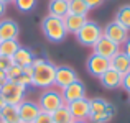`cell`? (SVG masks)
I'll use <instances>...</instances> for the list:
<instances>
[{
	"label": "cell",
	"mask_w": 130,
	"mask_h": 123,
	"mask_svg": "<svg viewBox=\"0 0 130 123\" xmlns=\"http://www.w3.org/2000/svg\"><path fill=\"white\" fill-rule=\"evenodd\" d=\"M33 74H31V85L40 89H51L54 85V74H56V66L46 59H33Z\"/></svg>",
	"instance_id": "obj_1"
},
{
	"label": "cell",
	"mask_w": 130,
	"mask_h": 123,
	"mask_svg": "<svg viewBox=\"0 0 130 123\" xmlns=\"http://www.w3.org/2000/svg\"><path fill=\"white\" fill-rule=\"evenodd\" d=\"M41 30H43V35L46 36V39H50L51 43H61L68 36L64 20L54 15L44 16L41 22Z\"/></svg>",
	"instance_id": "obj_2"
},
{
	"label": "cell",
	"mask_w": 130,
	"mask_h": 123,
	"mask_svg": "<svg viewBox=\"0 0 130 123\" xmlns=\"http://www.w3.org/2000/svg\"><path fill=\"white\" fill-rule=\"evenodd\" d=\"M26 87L20 85L18 82L8 80L7 84L2 85V90H0V95H2L3 102L7 105H20L23 102V97H25Z\"/></svg>",
	"instance_id": "obj_3"
},
{
	"label": "cell",
	"mask_w": 130,
	"mask_h": 123,
	"mask_svg": "<svg viewBox=\"0 0 130 123\" xmlns=\"http://www.w3.org/2000/svg\"><path fill=\"white\" fill-rule=\"evenodd\" d=\"M102 36V28L97 25L95 22H87L84 23V26L76 33V38L83 46H94L99 41V38Z\"/></svg>",
	"instance_id": "obj_4"
},
{
	"label": "cell",
	"mask_w": 130,
	"mask_h": 123,
	"mask_svg": "<svg viewBox=\"0 0 130 123\" xmlns=\"http://www.w3.org/2000/svg\"><path fill=\"white\" fill-rule=\"evenodd\" d=\"M38 105H40V108H41V112L53 113L54 110H58L59 107H63L64 100H63L61 92L54 90V89H44V92L40 95Z\"/></svg>",
	"instance_id": "obj_5"
},
{
	"label": "cell",
	"mask_w": 130,
	"mask_h": 123,
	"mask_svg": "<svg viewBox=\"0 0 130 123\" xmlns=\"http://www.w3.org/2000/svg\"><path fill=\"white\" fill-rule=\"evenodd\" d=\"M102 35H104L105 38L112 39L114 43H117L119 46H122V44H125V41L128 39V30L124 28L120 23H117L114 20V22H110L102 30Z\"/></svg>",
	"instance_id": "obj_6"
},
{
	"label": "cell",
	"mask_w": 130,
	"mask_h": 123,
	"mask_svg": "<svg viewBox=\"0 0 130 123\" xmlns=\"http://www.w3.org/2000/svg\"><path fill=\"white\" fill-rule=\"evenodd\" d=\"M92 49H94V54H99V56L102 57H107V59H110V57H114L115 54L120 51V46H119L117 43H114L112 39L105 38L104 35L99 38V41L92 46Z\"/></svg>",
	"instance_id": "obj_7"
},
{
	"label": "cell",
	"mask_w": 130,
	"mask_h": 123,
	"mask_svg": "<svg viewBox=\"0 0 130 123\" xmlns=\"http://www.w3.org/2000/svg\"><path fill=\"white\" fill-rule=\"evenodd\" d=\"M61 95H63L64 104H71L74 100H79V98H86V87L84 84L77 79L76 82L69 84L68 87H64L61 90Z\"/></svg>",
	"instance_id": "obj_8"
},
{
	"label": "cell",
	"mask_w": 130,
	"mask_h": 123,
	"mask_svg": "<svg viewBox=\"0 0 130 123\" xmlns=\"http://www.w3.org/2000/svg\"><path fill=\"white\" fill-rule=\"evenodd\" d=\"M77 80V74L74 69L68 66H58L56 67V74H54V85L59 87L63 90L64 87H68L69 84Z\"/></svg>",
	"instance_id": "obj_9"
},
{
	"label": "cell",
	"mask_w": 130,
	"mask_h": 123,
	"mask_svg": "<svg viewBox=\"0 0 130 123\" xmlns=\"http://www.w3.org/2000/svg\"><path fill=\"white\" fill-rule=\"evenodd\" d=\"M107 69H110V59L102 57V56H99V54L92 53V56L89 57V61H87V71H89V74L94 76V77H101Z\"/></svg>",
	"instance_id": "obj_10"
},
{
	"label": "cell",
	"mask_w": 130,
	"mask_h": 123,
	"mask_svg": "<svg viewBox=\"0 0 130 123\" xmlns=\"http://www.w3.org/2000/svg\"><path fill=\"white\" fill-rule=\"evenodd\" d=\"M40 112H41V108H40V105L35 104V102L23 100L22 104L18 105V113H20L22 123H33L36 120V117L40 115Z\"/></svg>",
	"instance_id": "obj_11"
},
{
	"label": "cell",
	"mask_w": 130,
	"mask_h": 123,
	"mask_svg": "<svg viewBox=\"0 0 130 123\" xmlns=\"http://www.w3.org/2000/svg\"><path fill=\"white\" fill-rule=\"evenodd\" d=\"M69 108L71 115L74 120H87L89 113H91V107H89V98H79L71 104H66Z\"/></svg>",
	"instance_id": "obj_12"
},
{
	"label": "cell",
	"mask_w": 130,
	"mask_h": 123,
	"mask_svg": "<svg viewBox=\"0 0 130 123\" xmlns=\"http://www.w3.org/2000/svg\"><path fill=\"white\" fill-rule=\"evenodd\" d=\"M20 28L17 25V22L10 18H3L0 20V41L3 39H17L18 38Z\"/></svg>",
	"instance_id": "obj_13"
},
{
	"label": "cell",
	"mask_w": 130,
	"mask_h": 123,
	"mask_svg": "<svg viewBox=\"0 0 130 123\" xmlns=\"http://www.w3.org/2000/svg\"><path fill=\"white\" fill-rule=\"evenodd\" d=\"M110 67L124 76V74H127L130 71V57L124 51H119L114 57H110Z\"/></svg>",
	"instance_id": "obj_14"
},
{
	"label": "cell",
	"mask_w": 130,
	"mask_h": 123,
	"mask_svg": "<svg viewBox=\"0 0 130 123\" xmlns=\"http://www.w3.org/2000/svg\"><path fill=\"white\" fill-rule=\"evenodd\" d=\"M101 84L104 85L105 89H117L122 85V74H119L115 69H107L101 77Z\"/></svg>",
	"instance_id": "obj_15"
},
{
	"label": "cell",
	"mask_w": 130,
	"mask_h": 123,
	"mask_svg": "<svg viewBox=\"0 0 130 123\" xmlns=\"http://www.w3.org/2000/svg\"><path fill=\"white\" fill-rule=\"evenodd\" d=\"M64 25H66V30L68 33H73L76 35L81 28L84 26V23L87 22V16H83V15H73V13H68L64 16Z\"/></svg>",
	"instance_id": "obj_16"
},
{
	"label": "cell",
	"mask_w": 130,
	"mask_h": 123,
	"mask_svg": "<svg viewBox=\"0 0 130 123\" xmlns=\"http://www.w3.org/2000/svg\"><path fill=\"white\" fill-rule=\"evenodd\" d=\"M0 123H22L18 105H3L0 110Z\"/></svg>",
	"instance_id": "obj_17"
},
{
	"label": "cell",
	"mask_w": 130,
	"mask_h": 123,
	"mask_svg": "<svg viewBox=\"0 0 130 123\" xmlns=\"http://www.w3.org/2000/svg\"><path fill=\"white\" fill-rule=\"evenodd\" d=\"M12 59H13V64H17V66H22V67H25V66H31V64H33V59H35V54H33L31 51L28 49V48H23V46H20L18 49H17V53L12 56Z\"/></svg>",
	"instance_id": "obj_18"
},
{
	"label": "cell",
	"mask_w": 130,
	"mask_h": 123,
	"mask_svg": "<svg viewBox=\"0 0 130 123\" xmlns=\"http://www.w3.org/2000/svg\"><path fill=\"white\" fill-rule=\"evenodd\" d=\"M68 0H51L50 2V15L64 18L68 15Z\"/></svg>",
	"instance_id": "obj_19"
},
{
	"label": "cell",
	"mask_w": 130,
	"mask_h": 123,
	"mask_svg": "<svg viewBox=\"0 0 130 123\" xmlns=\"http://www.w3.org/2000/svg\"><path fill=\"white\" fill-rule=\"evenodd\" d=\"M51 117H53V121L54 123H73L74 118L73 115H71L69 108H68V105L64 104L63 107H59L58 110H54L53 113H51Z\"/></svg>",
	"instance_id": "obj_20"
},
{
	"label": "cell",
	"mask_w": 130,
	"mask_h": 123,
	"mask_svg": "<svg viewBox=\"0 0 130 123\" xmlns=\"http://www.w3.org/2000/svg\"><path fill=\"white\" fill-rule=\"evenodd\" d=\"M68 12L73 15H83L86 16L89 13V7L84 0H68Z\"/></svg>",
	"instance_id": "obj_21"
},
{
	"label": "cell",
	"mask_w": 130,
	"mask_h": 123,
	"mask_svg": "<svg viewBox=\"0 0 130 123\" xmlns=\"http://www.w3.org/2000/svg\"><path fill=\"white\" fill-rule=\"evenodd\" d=\"M115 22L120 23L124 28H127L130 31V3L128 5H122L115 13Z\"/></svg>",
	"instance_id": "obj_22"
},
{
	"label": "cell",
	"mask_w": 130,
	"mask_h": 123,
	"mask_svg": "<svg viewBox=\"0 0 130 123\" xmlns=\"http://www.w3.org/2000/svg\"><path fill=\"white\" fill-rule=\"evenodd\" d=\"M18 48H20V44H18L17 39H3V41H0V54H2V56L12 57L13 54L17 53Z\"/></svg>",
	"instance_id": "obj_23"
},
{
	"label": "cell",
	"mask_w": 130,
	"mask_h": 123,
	"mask_svg": "<svg viewBox=\"0 0 130 123\" xmlns=\"http://www.w3.org/2000/svg\"><path fill=\"white\" fill-rule=\"evenodd\" d=\"M89 107H91V113H102V112H107L109 108H112V105L109 104L104 98H91L89 100Z\"/></svg>",
	"instance_id": "obj_24"
},
{
	"label": "cell",
	"mask_w": 130,
	"mask_h": 123,
	"mask_svg": "<svg viewBox=\"0 0 130 123\" xmlns=\"http://www.w3.org/2000/svg\"><path fill=\"white\" fill-rule=\"evenodd\" d=\"M114 117V108H109L107 112H102V113H92L89 115L87 120L92 123H109Z\"/></svg>",
	"instance_id": "obj_25"
},
{
	"label": "cell",
	"mask_w": 130,
	"mask_h": 123,
	"mask_svg": "<svg viewBox=\"0 0 130 123\" xmlns=\"http://www.w3.org/2000/svg\"><path fill=\"white\" fill-rule=\"evenodd\" d=\"M17 5V8L20 10V12H31L33 8L36 7V0H13Z\"/></svg>",
	"instance_id": "obj_26"
},
{
	"label": "cell",
	"mask_w": 130,
	"mask_h": 123,
	"mask_svg": "<svg viewBox=\"0 0 130 123\" xmlns=\"http://www.w3.org/2000/svg\"><path fill=\"white\" fill-rule=\"evenodd\" d=\"M5 72H7L8 80H13V82H15V80L23 74V67H22V66H17V64H12V66H10L8 69L5 71Z\"/></svg>",
	"instance_id": "obj_27"
},
{
	"label": "cell",
	"mask_w": 130,
	"mask_h": 123,
	"mask_svg": "<svg viewBox=\"0 0 130 123\" xmlns=\"http://www.w3.org/2000/svg\"><path fill=\"white\" fill-rule=\"evenodd\" d=\"M33 123H54L51 113H46V112H40V115L36 117V120Z\"/></svg>",
	"instance_id": "obj_28"
},
{
	"label": "cell",
	"mask_w": 130,
	"mask_h": 123,
	"mask_svg": "<svg viewBox=\"0 0 130 123\" xmlns=\"http://www.w3.org/2000/svg\"><path fill=\"white\" fill-rule=\"evenodd\" d=\"M13 64V59L12 57H8V56H2L0 54V71H7L10 66Z\"/></svg>",
	"instance_id": "obj_29"
},
{
	"label": "cell",
	"mask_w": 130,
	"mask_h": 123,
	"mask_svg": "<svg viewBox=\"0 0 130 123\" xmlns=\"http://www.w3.org/2000/svg\"><path fill=\"white\" fill-rule=\"evenodd\" d=\"M15 82H18V84L23 85V87H28V85H31V76H28V74H22Z\"/></svg>",
	"instance_id": "obj_30"
},
{
	"label": "cell",
	"mask_w": 130,
	"mask_h": 123,
	"mask_svg": "<svg viewBox=\"0 0 130 123\" xmlns=\"http://www.w3.org/2000/svg\"><path fill=\"white\" fill-rule=\"evenodd\" d=\"M120 87H124L125 90L130 94V71H128L127 74H124V76H122V85H120Z\"/></svg>",
	"instance_id": "obj_31"
},
{
	"label": "cell",
	"mask_w": 130,
	"mask_h": 123,
	"mask_svg": "<svg viewBox=\"0 0 130 123\" xmlns=\"http://www.w3.org/2000/svg\"><path fill=\"white\" fill-rule=\"evenodd\" d=\"M84 2H86V5L89 7V10H92V8H97V7H101L104 0H84Z\"/></svg>",
	"instance_id": "obj_32"
},
{
	"label": "cell",
	"mask_w": 130,
	"mask_h": 123,
	"mask_svg": "<svg viewBox=\"0 0 130 123\" xmlns=\"http://www.w3.org/2000/svg\"><path fill=\"white\" fill-rule=\"evenodd\" d=\"M7 82H8V77H7V72H5V71H0V85L7 84Z\"/></svg>",
	"instance_id": "obj_33"
},
{
	"label": "cell",
	"mask_w": 130,
	"mask_h": 123,
	"mask_svg": "<svg viewBox=\"0 0 130 123\" xmlns=\"http://www.w3.org/2000/svg\"><path fill=\"white\" fill-rule=\"evenodd\" d=\"M124 46H125V49H124V53H125V54H127V56L130 57V36H128V39H127V41H125V44H124Z\"/></svg>",
	"instance_id": "obj_34"
},
{
	"label": "cell",
	"mask_w": 130,
	"mask_h": 123,
	"mask_svg": "<svg viewBox=\"0 0 130 123\" xmlns=\"http://www.w3.org/2000/svg\"><path fill=\"white\" fill-rule=\"evenodd\" d=\"M5 10H7V3L3 2V0H0V16H3Z\"/></svg>",
	"instance_id": "obj_35"
},
{
	"label": "cell",
	"mask_w": 130,
	"mask_h": 123,
	"mask_svg": "<svg viewBox=\"0 0 130 123\" xmlns=\"http://www.w3.org/2000/svg\"><path fill=\"white\" fill-rule=\"evenodd\" d=\"M73 123H89V121L87 120H74Z\"/></svg>",
	"instance_id": "obj_36"
},
{
	"label": "cell",
	"mask_w": 130,
	"mask_h": 123,
	"mask_svg": "<svg viewBox=\"0 0 130 123\" xmlns=\"http://www.w3.org/2000/svg\"><path fill=\"white\" fill-rule=\"evenodd\" d=\"M0 104H2V105L5 104V102H3V98H2V95H0Z\"/></svg>",
	"instance_id": "obj_37"
},
{
	"label": "cell",
	"mask_w": 130,
	"mask_h": 123,
	"mask_svg": "<svg viewBox=\"0 0 130 123\" xmlns=\"http://www.w3.org/2000/svg\"><path fill=\"white\" fill-rule=\"evenodd\" d=\"M3 2H5V3H10V2H13V0H3Z\"/></svg>",
	"instance_id": "obj_38"
},
{
	"label": "cell",
	"mask_w": 130,
	"mask_h": 123,
	"mask_svg": "<svg viewBox=\"0 0 130 123\" xmlns=\"http://www.w3.org/2000/svg\"><path fill=\"white\" fill-rule=\"evenodd\" d=\"M3 105H5V104H3ZM3 105H2V104H0V110H2V107H3Z\"/></svg>",
	"instance_id": "obj_39"
},
{
	"label": "cell",
	"mask_w": 130,
	"mask_h": 123,
	"mask_svg": "<svg viewBox=\"0 0 130 123\" xmlns=\"http://www.w3.org/2000/svg\"><path fill=\"white\" fill-rule=\"evenodd\" d=\"M128 98H130V94H128Z\"/></svg>",
	"instance_id": "obj_40"
}]
</instances>
